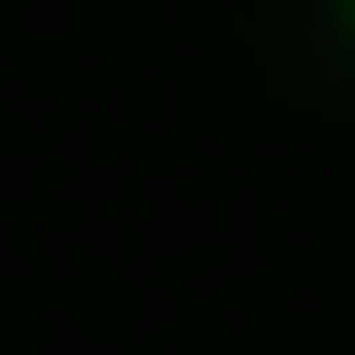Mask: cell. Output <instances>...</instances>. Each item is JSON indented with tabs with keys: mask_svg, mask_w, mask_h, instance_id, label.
Instances as JSON below:
<instances>
[{
	"mask_svg": "<svg viewBox=\"0 0 355 355\" xmlns=\"http://www.w3.org/2000/svg\"><path fill=\"white\" fill-rule=\"evenodd\" d=\"M342 28H355V0H342Z\"/></svg>",
	"mask_w": 355,
	"mask_h": 355,
	"instance_id": "6da1fadb",
	"label": "cell"
}]
</instances>
